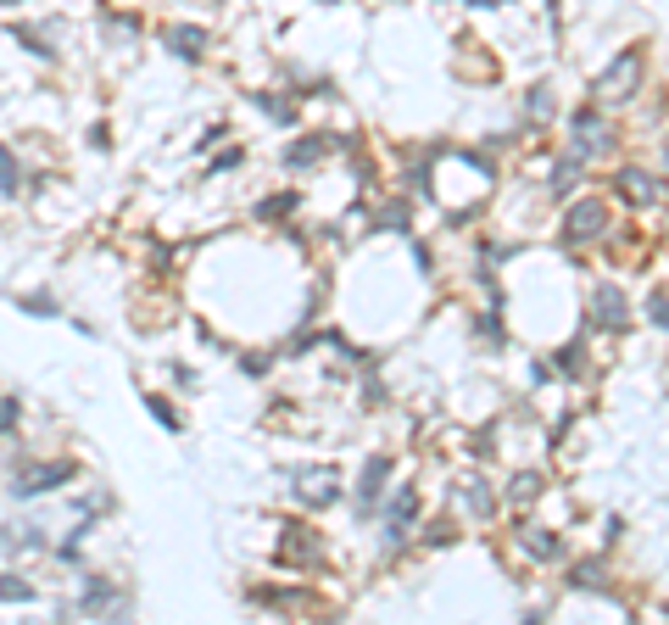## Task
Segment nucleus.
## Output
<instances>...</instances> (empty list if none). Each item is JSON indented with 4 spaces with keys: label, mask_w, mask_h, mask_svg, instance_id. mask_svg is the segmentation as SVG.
<instances>
[{
    "label": "nucleus",
    "mask_w": 669,
    "mask_h": 625,
    "mask_svg": "<svg viewBox=\"0 0 669 625\" xmlns=\"http://www.w3.org/2000/svg\"><path fill=\"white\" fill-rule=\"evenodd\" d=\"M23 419V397H0V436H12Z\"/></svg>",
    "instance_id": "4be33fe9"
},
{
    "label": "nucleus",
    "mask_w": 669,
    "mask_h": 625,
    "mask_svg": "<svg viewBox=\"0 0 669 625\" xmlns=\"http://www.w3.org/2000/svg\"><path fill=\"white\" fill-rule=\"evenodd\" d=\"M386 480H391V458H368V464H363V480H357V508H363V514L379 503Z\"/></svg>",
    "instance_id": "9d476101"
},
{
    "label": "nucleus",
    "mask_w": 669,
    "mask_h": 625,
    "mask_svg": "<svg viewBox=\"0 0 669 625\" xmlns=\"http://www.w3.org/2000/svg\"><path fill=\"white\" fill-rule=\"evenodd\" d=\"M575 179H581V157H575V152H569V157H563V163L552 168V179H547V190H552V196H563V190H569V184H575Z\"/></svg>",
    "instance_id": "a211bd4d"
},
{
    "label": "nucleus",
    "mask_w": 669,
    "mask_h": 625,
    "mask_svg": "<svg viewBox=\"0 0 669 625\" xmlns=\"http://www.w3.org/2000/svg\"><path fill=\"white\" fill-rule=\"evenodd\" d=\"M647 318H653L658 329H669V297H653V302H647Z\"/></svg>",
    "instance_id": "bb28decb"
},
{
    "label": "nucleus",
    "mask_w": 669,
    "mask_h": 625,
    "mask_svg": "<svg viewBox=\"0 0 669 625\" xmlns=\"http://www.w3.org/2000/svg\"><path fill=\"white\" fill-rule=\"evenodd\" d=\"M168 51L184 57V62H196V57L207 51V34H202V28H168Z\"/></svg>",
    "instance_id": "2eb2a0df"
},
{
    "label": "nucleus",
    "mask_w": 669,
    "mask_h": 625,
    "mask_svg": "<svg viewBox=\"0 0 669 625\" xmlns=\"http://www.w3.org/2000/svg\"><path fill=\"white\" fill-rule=\"evenodd\" d=\"M146 408H151V413H157L168 430H179V413H173V402H162V397H146Z\"/></svg>",
    "instance_id": "393cba45"
},
{
    "label": "nucleus",
    "mask_w": 669,
    "mask_h": 625,
    "mask_svg": "<svg viewBox=\"0 0 669 625\" xmlns=\"http://www.w3.org/2000/svg\"><path fill=\"white\" fill-rule=\"evenodd\" d=\"M279 558H291V564H307V558H318V542L307 537V525H284V542H279Z\"/></svg>",
    "instance_id": "ddd939ff"
},
{
    "label": "nucleus",
    "mask_w": 669,
    "mask_h": 625,
    "mask_svg": "<svg viewBox=\"0 0 669 625\" xmlns=\"http://www.w3.org/2000/svg\"><path fill=\"white\" fill-rule=\"evenodd\" d=\"M0 7H17V0H0Z\"/></svg>",
    "instance_id": "7c9ffc66"
},
{
    "label": "nucleus",
    "mask_w": 669,
    "mask_h": 625,
    "mask_svg": "<svg viewBox=\"0 0 669 625\" xmlns=\"http://www.w3.org/2000/svg\"><path fill=\"white\" fill-rule=\"evenodd\" d=\"M575 587H581V592L603 587V564H592V558H586V564H575Z\"/></svg>",
    "instance_id": "b1692460"
},
{
    "label": "nucleus",
    "mask_w": 669,
    "mask_h": 625,
    "mask_svg": "<svg viewBox=\"0 0 669 625\" xmlns=\"http://www.w3.org/2000/svg\"><path fill=\"white\" fill-rule=\"evenodd\" d=\"M257 107H263L268 118H279L284 129H291V123H296V107H291V101H279V95H257Z\"/></svg>",
    "instance_id": "412c9836"
},
{
    "label": "nucleus",
    "mask_w": 669,
    "mask_h": 625,
    "mask_svg": "<svg viewBox=\"0 0 669 625\" xmlns=\"http://www.w3.org/2000/svg\"><path fill=\"white\" fill-rule=\"evenodd\" d=\"M324 152H329V134H307V140H296V146H284V168L302 173V168H313Z\"/></svg>",
    "instance_id": "9b49d317"
},
{
    "label": "nucleus",
    "mask_w": 669,
    "mask_h": 625,
    "mask_svg": "<svg viewBox=\"0 0 669 625\" xmlns=\"http://www.w3.org/2000/svg\"><path fill=\"white\" fill-rule=\"evenodd\" d=\"M613 184H619V196H625L631 207H653V202L664 196V184H658L647 168H619V173H613Z\"/></svg>",
    "instance_id": "0eeeda50"
},
{
    "label": "nucleus",
    "mask_w": 669,
    "mask_h": 625,
    "mask_svg": "<svg viewBox=\"0 0 669 625\" xmlns=\"http://www.w3.org/2000/svg\"><path fill=\"white\" fill-rule=\"evenodd\" d=\"M12 39H17V45H28V51H34L39 62H51V57H57V51H51V45H45V39L34 34V28H12Z\"/></svg>",
    "instance_id": "5701e85b"
},
{
    "label": "nucleus",
    "mask_w": 669,
    "mask_h": 625,
    "mask_svg": "<svg viewBox=\"0 0 669 625\" xmlns=\"http://www.w3.org/2000/svg\"><path fill=\"white\" fill-rule=\"evenodd\" d=\"M23 313H34V318H51V313H57V302H51V297H23Z\"/></svg>",
    "instance_id": "a878e982"
},
{
    "label": "nucleus",
    "mask_w": 669,
    "mask_h": 625,
    "mask_svg": "<svg viewBox=\"0 0 669 625\" xmlns=\"http://www.w3.org/2000/svg\"><path fill=\"white\" fill-rule=\"evenodd\" d=\"M23 190V168L12 157V146H0V196H17Z\"/></svg>",
    "instance_id": "f3484780"
},
{
    "label": "nucleus",
    "mask_w": 669,
    "mask_h": 625,
    "mask_svg": "<svg viewBox=\"0 0 669 625\" xmlns=\"http://www.w3.org/2000/svg\"><path fill=\"white\" fill-rule=\"evenodd\" d=\"M291 480H296V497L307 508H329L334 497H341V474H334V464H302Z\"/></svg>",
    "instance_id": "7ed1b4c3"
},
{
    "label": "nucleus",
    "mask_w": 669,
    "mask_h": 625,
    "mask_svg": "<svg viewBox=\"0 0 669 625\" xmlns=\"http://www.w3.org/2000/svg\"><path fill=\"white\" fill-rule=\"evenodd\" d=\"M552 112V95L547 89H531V118H547Z\"/></svg>",
    "instance_id": "c85d7f7f"
},
{
    "label": "nucleus",
    "mask_w": 669,
    "mask_h": 625,
    "mask_svg": "<svg viewBox=\"0 0 669 625\" xmlns=\"http://www.w3.org/2000/svg\"><path fill=\"white\" fill-rule=\"evenodd\" d=\"M0 603H34V587L23 575H0Z\"/></svg>",
    "instance_id": "aec40b11"
},
{
    "label": "nucleus",
    "mask_w": 669,
    "mask_h": 625,
    "mask_svg": "<svg viewBox=\"0 0 669 625\" xmlns=\"http://www.w3.org/2000/svg\"><path fill=\"white\" fill-rule=\"evenodd\" d=\"M642 79H647V57H642V51H619V57L592 79V89H597V101L619 107V101H631V95L642 89Z\"/></svg>",
    "instance_id": "f257e3e1"
},
{
    "label": "nucleus",
    "mask_w": 669,
    "mask_h": 625,
    "mask_svg": "<svg viewBox=\"0 0 669 625\" xmlns=\"http://www.w3.org/2000/svg\"><path fill=\"white\" fill-rule=\"evenodd\" d=\"M592 313H597V324L608 329V335H619L631 324V313H625V297H619V285H597V297H592Z\"/></svg>",
    "instance_id": "1a4fd4ad"
},
{
    "label": "nucleus",
    "mask_w": 669,
    "mask_h": 625,
    "mask_svg": "<svg viewBox=\"0 0 669 625\" xmlns=\"http://www.w3.org/2000/svg\"><path fill=\"white\" fill-rule=\"evenodd\" d=\"M458 497H463V508H469L474 519H491V514H497V497L486 492V474H469Z\"/></svg>",
    "instance_id": "f8f14e48"
},
{
    "label": "nucleus",
    "mask_w": 669,
    "mask_h": 625,
    "mask_svg": "<svg viewBox=\"0 0 669 625\" xmlns=\"http://www.w3.org/2000/svg\"><path fill=\"white\" fill-rule=\"evenodd\" d=\"M413 514H418V492H413V486H402V492L386 503V548H402V542H408Z\"/></svg>",
    "instance_id": "423d86ee"
},
{
    "label": "nucleus",
    "mask_w": 669,
    "mask_h": 625,
    "mask_svg": "<svg viewBox=\"0 0 669 625\" xmlns=\"http://www.w3.org/2000/svg\"><path fill=\"white\" fill-rule=\"evenodd\" d=\"M608 229V207L592 196V202H575L563 218V247H586V240H597Z\"/></svg>",
    "instance_id": "20e7f679"
},
{
    "label": "nucleus",
    "mask_w": 669,
    "mask_h": 625,
    "mask_svg": "<svg viewBox=\"0 0 669 625\" xmlns=\"http://www.w3.org/2000/svg\"><path fill=\"white\" fill-rule=\"evenodd\" d=\"M241 157H246V152H223V157H218V163H212L207 173H229V168H234V163H241Z\"/></svg>",
    "instance_id": "c756f323"
},
{
    "label": "nucleus",
    "mask_w": 669,
    "mask_h": 625,
    "mask_svg": "<svg viewBox=\"0 0 669 625\" xmlns=\"http://www.w3.org/2000/svg\"><path fill=\"white\" fill-rule=\"evenodd\" d=\"M291 207H296V196H268L257 213H263V218H273V213H291Z\"/></svg>",
    "instance_id": "cd10ccee"
},
{
    "label": "nucleus",
    "mask_w": 669,
    "mask_h": 625,
    "mask_svg": "<svg viewBox=\"0 0 669 625\" xmlns=\"http://www.w3.org/2000/svg\"><path fill=\"white\" fill-rule=\"evenodd\" d=\"M569 140H575V157L586 163V157H603L608 146H613V134H608V123L597 118V112H575V129H569Z\"/></svg>",
    "instance_id": "39448f33"
},
{
    "label": "nucleus",
    "mask_w": 669,
    "mask_h": 625,
    "mask_svg": "<svg viewBox=\"0 0 669 625\" xmlns=\"http://www.w3.org/2000/svg\"><path fill=\"white\" fill-rule=\"evenodd\" d=\"M73 609H78V614H112V609H123V598L112 592L107 575H84V592H78Z\"/></svg>",
    "instance_id": "6e6552de"
},
{
    "label": "nucleus",
    "mask_w": 669,
    "mask_h": 625,
    "mask_svg": "<svg viewBox=\"0 0 669 625\" xmlns=\"http://www.w3.org/2000/svg\"><path fill=\"white\" fill-rule=\"evenodd\" d=\"M45 537H39V525L34 519H23V525H0V548L7 553H34Z\"/></svg>",
    "instance_id": "4468645a"
},
{
    "label": "nucleus",
    "mask_w": 669,
    "mask_h": 625,
    "mask_svg": "<svg viewBox=\"0 0 669 625\" xmlns=\"http://www.w3.org/2000/svg\"><path fill=\"white\" fill-rule=\"evenodd\" d=\"M542 497V474H513L508 480V503H536Z\"/></svg>",
    "instance_id": "6ab92c4d"
},
{
    "label": "nucleus",
    "mask_w": 669,
    "mask_h": 625,
    "mask_svg": "<svg viewBox=\"0 0 669 625\" xmlns=\"http://www.w3.org/2000/svg\"><path fill=\"white\" fill-rule=\"evenodd\" d=\"M519 542L531 548L536 558H558V537L547 531V525H524V531H519Z\"/></svg>",
    "instance_id": "dca6fc26"
},
{
    "label": "nucleus",
    "mask_w": 669,
    "mask_h": 625,
    "mask_svg": "<svg viewBox=\"0 0 669 625\" xmlns=\"http://www.w3.org/2000/svg\"><path fill=\"white\" fill-rule=\"evenodd\" d=\"M78 480V464L73 458H51V464H23L12 474V497H45V492H57V486H73Z\"/></svg>",
    "instance_id": "f03ea898"
}]
</instances>
